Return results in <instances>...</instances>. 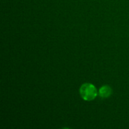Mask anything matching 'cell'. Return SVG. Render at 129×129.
<instances>
[{"instance_id": "1", "label": "cell", "mask_w": 129, "mask_h": 129, "mask_svg": "<svg viewBox=\"0 0 129 129\" xmlns=\"http://www.w3.org/2000/svg\"><path fill=\"white\" fill-rule=\"evenodd\" d=\"M79 92L83 99L86 101L93 100L97 96L96 88L90 83L83 84L80 88Z\"/></svg>"}, {"instance_id": "2", "label": "cell", "mask_w": 129, "mask_h": 129, "mask_svg": "<svg viewBox=\"0 0 129 129\" xmlns=\"http://www.w3.org/2000/svg\"><path fill=\"white\" fill-rule=\"evenodd\" d=\"M112 88L109 86H103L100 89L99 94L102 98H108V96L112 94Z\"/></svg>"}]
</instances>
